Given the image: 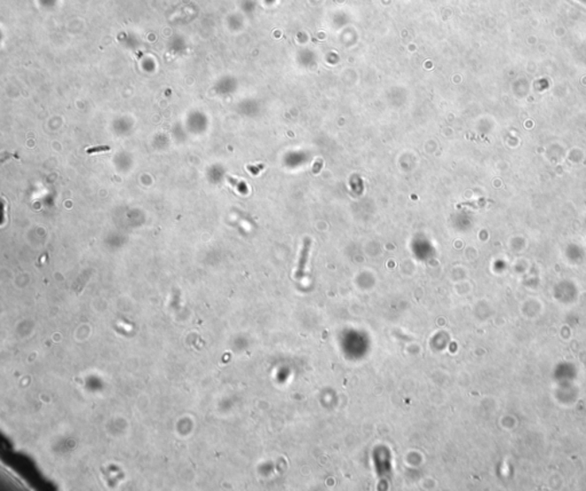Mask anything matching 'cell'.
<instances>
[{
  "label": "cell",
  "instance_id": "obj_2",
  "mask_svg": "<svg viewBox=\"0 0 586 491\" xmlns=\"http://www.w3.org/2000/svg\"><path fill=\"white\" fill-rule=\"evenodd\" d=\"M110 150L111 148L108 146L91 147L88 148L87 154L93 155V154L108 153V151Z\"/></svg>",
  "mask_w": 586,
  "mask_h": 491
},
{
  "label": "cell",
  "instance_id": "obj_1",
  "mask_svg": "<svg viewBox=\"0 0 586 491\" xmlns=\"http://www.w3.org/2000/svg\"><path fill=\"white\" fill-rule=\"evenodd\" d=\"M310 247H312V241L306 239L304 241V247H302V250L301 252V257H299L298 270L296 274L297 279H301L305 276L306 267H308V263Z\"/></svg>",
  "mask_w": 586,
  "mask_h": 491
}]
</instances>
